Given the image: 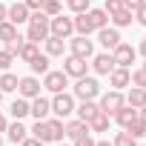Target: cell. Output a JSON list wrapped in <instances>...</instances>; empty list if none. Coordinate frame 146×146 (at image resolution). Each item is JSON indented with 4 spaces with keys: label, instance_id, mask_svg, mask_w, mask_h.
I'll return each instance as SVG.
<instances>
[{
    "label": "cell",
    "instance_id": "obj_1",
    "mask_svg": "<svg viewBox=\"0 0 146 146\" xmlns=\"http://www.w3.org/2000/svg\"><path fill=\"white\" fill-rule=\"evenodd\" d=\"M46 37H49V17L43 12H32L29 15V29H26V40L43 43Z\"/></svg>",
    "mask_w": 146,
    "mask_h": 146
},
{
    "label": "cell",
    "instance_id": "obj_2",
    "mask_svg": "<svg viewBox=\"0 0 146 146\" xmlns=\"http://www.w3.org/2000/svg\"><path fill=\"white\" fill-rule=\"evenodd\" d=\"M72 95H75V100H95V98H100V83H98L95 78L83 75V78L75 80V86H72Z\"/></svg>",
    "mask_w": 146,
    "mask_h": 146
},
{
    "label": "cell",
    "instance_id": "obj_3",
    "mask_svg": "<svg viewBox=\"0 0 146 146\" xmlns=\"http://www.w3.org/2000/svg\"><path fill=\"white\" fill-rule=\"evenodd\" d=\"M75 95H69V92H57V95H52V115L54 117H72L75 115Z\"/></svg>",
    "mask_w": 146,
    "mask_h": 146
},
{
    "label": "cell",
    "instance_id": "obj_4",
    "mask_svg": "<svg viewBox=\"0 0 146 146\" xmlns=\"http://www.w3.org/2000/svg\"><path fill=\"white\" fill-rule=\"evenodd\" d=\"M49 35L69 40L72 35H75V20H72V17H66L63 12H60V15H54V17H49Z\"/></svg>",
    "mask_w": 146,
    "mask_h": 146
},
{
    "label": "cell",
    "instance_id": "obj_5",
    "mask_svg": "<svg viewBox=\"0 0 146 146\" xmlns=\"http://www.w3.org/2000/svg\"><path fill=\"white\" fill-rule=\"evenodd\" d=\"M66 46H69V54H78V57H86V60L95 54V40H89L86 35H72Z\"/></svg>",
    "mask_w": 146,
    "mask_h": 146
},
{
    "label": "cell",
    "instance_id": "obj_6",
    "mask_svg": "<svg viewBox=\"0 0 146 146\" xmlns=\"http://www.w3.org/2000/svg\"><path fill=\"white\" fill-rule=\"evenodd\" d=\"M66 86H69V75L60 69H49L46 75H43V89L46 92H52V95H57V92H66Z\"/></svg>",
    "mask_w": 146,
    "mask_h": 146
},
{
    "label": "cell",
    "instance_id": "obj_7",
    "mask_svg": "<svg viewBox=\"0 0 146 146\" xmlns=\"http://www.w3.org/2000/svg\"><path fill=\"white\" fill-rule=\"evenodd\" d=\"M135 57H137V49L132 46V43H117L115 49H112V60H115V66H123V69H132V63H135Z\"/></svg>",
    "mask_w": 146,
    "mask_h": 146
},
{
    "label": "cell",
    "instance_id": "obj_8",
    "mask_svg": "<svg viewBox=\"0 0 146 146\" xmlns=\"http://www.w3.org/2000/svg\"><path fill=\"white\" fill-rule=\"evenodd\" d=\"M123 103H126L123 92H120V89H109V92H103V95H100V103H98V106H100V112L115 115V112H117Z\"/></svg>",
    "mask_w": 146,
    "mask_h": 146
},
{
    "label": "cell",
    "instance_id": "obj_9",
    "mask_svg": "<svg viewBox=\"0 0 146 146\" xmlns=\"http://www.w3.org/2000/svg\"><path fill=\"white\" fill-rule=\"evenodd\" d=\"M63 72L69 78H83L86 72H89V63H86V57H78V54H66L63 57Z\"/></svg>",
    "mask_w": 146,
    "mask_h": 146
},
{
    "label": "cell",
    "instance_id": "obj_10",
    "mask_svg": "<svg viewBox=\"0 0 146 146\" xmlns=\"http://www.w3.org/2000/svg\"><path fill=\"white\" fill-rule=\"evenodd\" d=\"M40 89H43V83H40V78H37V75H26V78H20V80H17V95H20V98H26V100L37 98V95H40Z\"/></svg>",
    "mask_w": 146,
    "mask_h": 146
},
{
    "label": "cell",
    "instance_id": "obj_11",
    "mask_svg": "<svg viewBox=\"0 0 146 146\" xmlns=\"http://www.w3.org/2000/svg\"><path fill=\"white\" fill-rule=\"evenodd\" d=\"M29 115H32L35 120H46V117L52 115V98H43V95L32 98V100H29Z\"/></svg>",
    "mask_w": 146,
    "mask_h": 146
},
{
    "label": "cell",
    "instance_id": "obj_12",
    "mask_svg": "<svg viewBox=\"0 0 146 146\" xmlns=\"http://www.w3.org/2000/svg\"><path fill=\"white\" fill-rule=\"evenodd\" d=\"M106 78H109V86H112V89H120V92H123L126 86H132V69L115 66V69L109 72V75H106Z\"/></svg>",
    "mask_w": 146,
    "mask_h": 146
},
{
    "label": "cell",
    "instance_id": "obj_13",
    "mask_svg": "<svg viewBox=\"0 0 146 146\" xmlns=\"http://www.w3.org/2000/svg\"><path fill=\"white\" fill-rule=\"evenodd\" d=\"M89 60H92L89 66H92V72H95V75H103V78H106L109 72L115 69V60H112V52H100V54H92Z\"/></svg>",
    "mask_w": 146,
    "mask_h": 146
},
{
    "label": "cell",
    "instance_id": "obj_14",
    "mask_svg": "<svg viewBox=\"0 0 146 146\" xmlns=\"http://www.w3.org/2000/svg\"><path fill=\"white\" fill-rule=\"evenodd\" d=\"M120 40H123V37H120V29H115V26H103V29H98V43H100L106 52H112Z\"/></svg>",
    "mask_w": 146,
    "mask_h": 146
},
{
    "label": "cell",
    "instance_id": "obj_15",
    "mask_svg": "<svg viewBox=\"0 0 146 146\" xmlns=\"http://www.w3.org/2000/svg\"><path fill=\"white\" fill-rule=\"evenodd\" d=\"M29 6L23 3V0H15V3L9 6V12H6V20H12L15 26H20V23H29Z\"/></svg>",
    "mask_w": 146,
    "mask_h": 146
},
{
    "label": "cell",
    "instance_id": "obj_16",
    "mask_svg": "<svg viewBox=\"0 0 146 146\" xmlns=\"http://www.w3.org/2000/svg\"><path fill=\"white\" fill-rule=\"evenodd\" d=\"M43 49H46V54H49V57H63V54L69 52L66 40H63V37H54V35H49V37L43 40Z\"/></svg>",
    "mask_w": 146,
    "mask_h": 146
},
{
    "label": "cell",
    "instance_id": "obj_17",
    "mask_svg": "<svg viewBox=\"0 0 146 146\" xmlns=\"http://www.w3.org/2000/svg\"><path fill=\"white\" fill-rule=\"evenodd\" d=\"M89 132V123L86 120H80V117H66V137L69 140H78L80 135H86Z\"/></svg>",
    "mask_w": 146,
    "mask_h": 146
},
{
    "label": "cell",
    "instance_id": "obj_18",
    "mask_svg": "<svg viewBox=\"0 0 146 146\" xmlns=\"http://www.w3.org/2000/svg\"><path fill=\"white\" fill-rule=\"evenodd\" d=\"M135 117H137V109H135V106H129V103H123V106H120V109L112 115V120H115L120 129H126V126H129Z\"/></svg>",
    "mask_w": 146,
    "mask_h": 146
},
{
    "label": "cell",
    "instance_id": "obj_19",
    "mask_svg": "<svg viewBox=\"0 0 146 146\" xmlns=\"http://www.w3.org/2000/svg\"><path fill=\"white\" fill-rule=\"evenodd\" d=\"M6 135H9V140H12L15 146H20V143L29 137V129L23 126V120H12V123L6 126Z\"/></svg>",
    "mask_w": 146,
    "mask_h": 146
},
{
    "label": "cell",
    "instance_id": "obj_20",
    "mask_svg": "<svg viewBox=\"0 0 146 146\" xmlns=\"http://www.w3.org/2000/svg\"><path fill=\"white\" fill-rule=\"evenodd\" d=\"M132 20H135V12H129V9H117L115 15H109V23L115 29H126V26H132Z\"/></svg>",
    "mask_w": 146,
    "mask_h": 146
},
{
    "label": "cell",
    "instance_id": "obj_21",
    "mask_svg": "<svg viewBox=\"0 0 146 146\" xmlns=\"http://www.w3.org/2000/svg\"><path fill=\"white\" fill-rule=\"evenodd\" d=\"M75 112H78V117L80 120H92L98 112H100V106H98V100H80V106H75Z\"/></svg>",
    "mask_w": 146,
    "mask_h": 146
},
{
    "label": "cell",
    "instance_id": "obj_22",
    "mask_svg": "<svg viewBox=\"0 0 146 146\" xmlns=\"http://www.w3.org/2000/svg\"><path fill=\"white\" fill-rule=\"evenodd\" d=\"M109 123H112V115H106V112H98V115L89 120V132H92V135L109 132Z\"/></svg>",
    "mask_w": 146,
    "mask_h": 146
},
{
    "label": "cell",
    "instance_id": "obj_23",
    "mask_svg": "<svg viewBox=\"0 0 146 146\" xmlns=\"http://www.w3.org/2000/svg\"><path fill=\"white\" fill-rule=\"evenodd\" d=\"M46 123H49L52 140H54V143H60V140L66 137V120H63V117H46Z\"/></svg>",
    "mask_w": 146,
    "mask_h": 146
},
{
    "label": "cell",
    "instance_id": "obj_24",
    "mask_svg": "<svg viewBox=\"0 0 146 146\" xmlns=\"http://www.w3.org/2000/svg\"><path fill=\"white\" fill-rule=\"evenodd\" d=\"M123 98H126V103L135 106V109H143V106H146V89H140V86H132Z\"/></svg>",
    "mask_w": 146,
    "mask_h": 146
},
{
    "label": "cell",
    "instance_id": "obj_25",
    "mask_svg": "<svg viewBox=\"0 0 146 146\" xmlns=\"http://www.w3.org/2000/svg\"><path fill=\"white\" fill-rule=\"evenodd\" d=\"M17 37H20V32H17V26H15L12 20H3V23H0V43L9 46V43H15Z\"/></svg>",
    "mask_w": 146,
    "mask_h": 146
},
{
    "label": "cell",
    "instance_id": "obj_26",
    "mask_svg": "<svg viewBox=\"0 0 146 146\" xmlns=\"http://www.w3.org/2000/svg\"><path fill=\"white\" fill-rule=\"evenodd\" d=\"M86 17H89V23H92V29L98 32V29H103V26H109V15L103 12V6L100 9H89L86 12Z\"/></svg>",
    "mask_w": 146,
    "mask_h": 146
},
{
    "label": "cell",
    "instance_id": "obj_27",
    "mask_svg": "<svg viewBox=\"0 0 146 146\" xmlns=\"http://www.w3.org/2000/svg\"><path fill=\"white\" fill-rule=\"evenodd\" d=\"M37 54H40V43H32V40H23V46H20L17 57H20L23 63H32V60H35Z\"/></svg>",
    "mask_w": 146,
    "mask_h": 146
},
{
    "label": "cell",
    "instance_id": "obj_28",
    "mask_svg": "<svg viewBox=\"0 0 146 146\" xmlns=\"http://www.w3.org/2000/svg\"><path fill=\"white\" fill-rule=\"evenodd\" d=\"M9 112H12V117H15V120H23V117L29 115V100L17 95V98L12 100V106H9Z\"/></svg>",
    "mask_w": 146,
    "mask_h": 146
},
{
    "label": "cell",
    "instance_id": "obj_29",
    "mask_svg": "<svg viewBox=\"0 0 146 146\" xmlns=\"http://www.w3.org/2000/svg\"><path fill=\"white\" fill-rule=\"evenodd\" d=\"M72 20H75V35H92L95 29H92V23H89V17H86V12H80V15H75V17H72Z\"/></svg>",
    "mask_w": 146,
    "mask_h": 146
},
{
    "label": "cell",
    "instance_id": "obj_30",
    "mask_svg": "<svg viewBox=\"0 0 146 146\" xmlns=\"http://www.w3.org/2000/svg\"><path fill=\"white\" fill-rule=\"evenodd\" d=\"M29 69H32V75H46V72L52 69V66H49V54H46V52L37 54V57L29 63Z\"/></svg>",
    "mask_w": 146,
    "mask_h": 146
},
{
    "label": "cell",
    "instance_id": "obj_31",
    "mask_svg": "<svg viewBox=\"0 0 146 146\" xmlns=\"http://www.w3.org/2000/svg\"><path fill=\"white\" fill-rule=\"evenodd\" d=\"M29 132H32L35 137H40L43 143H52V132H49V123H46V120H35V126H32Z\"/></svg>",
    "mask_w": 146,
    "mask_h": 146
},
{
    "label": "cell",
    "instance_id": "obj_32",
    "mask_svg": "<svg viewBox=\"0 0 146 146\" xmlns=\"http://www.w3.org/2000/svg\"><path fill=\"white\" fill-rule=\"evenodd\" d=\"M17 75H12V72H3L0 75V92H17Z\"/></svg>",
    "mask_w": 146,
    "mask_h": 146
},
{
    "label": "cell",
    "instance_id": "obj_33",
    "mask_svg": "<svg viewBox=\"0 0 146 146\" xmlns=\"http://www.w3.org/2000/svg\"><path fill=\"white\" fill-rule=\"evenodd\" d=\"M126 132H129L132 137H137V140H140V137L146 135V120H143V117L137 115V117H135V120H132V123L126 126Z\"/></svg>",
    "mask_w": 146,
    "mask_h": 146
},
{
    "label": "cell",
    "instance_id": "obj_34",
    "mask_svg": "<svg viewBox=\"0 0 146 146\" xmlns=\"http://www.w3.org/2000/svg\"><path fill=\"white\" fill-rule=\"evenodd\" d=\"M112 146H137V137H132V135L123 129V132H117V135L112 137Z\"/></svg>",
    "mask_w": 146,
    "mask_h": 146
},
{
    "label": "cell",
    "instance_id": "obj_35",
    "mask_svg": "<svg viewBox=\"0 0 146 146\" xmlns=\"http://www.w3.org/2000/svg\"><path fill=\"white\" fill-rule=\"evenodd\" d=\"M40 12H43L46 17H54V15H60V12H63V0H46Z\"/></svg>",
    "mask_w": 146,
    "mask_h": 146
},
{
    "label": "cell",
    "instance_id": "obj_36",
    "mask_svg": "<svg viewBox=\"0 0 146 146\" xmlns=\"http://www.w3.org/2000/svg\"><path fill=\"white\" fill-rule=\"evenodd\" d=\"M63 3L69 6V12H75V15H80V12H89V9H92V0H63Z\"/></svg>",
    "mask_w": 146,
    "mask_h": 146
},
{
    "label": "cell",
    "instance_id": "obj_37",
    "mask_svg": "<svg viewBox=\"0 0 146 146\" xmlns=\"http://www.w3.org/2000/svg\"><path fill=\"white\" fill-rule=\"evenodd\" d=\"M12 63H15V54L9 49H0V72H9Z\"/></svg>",
    "mask_w": 146,
    "mask_h": 146
},
{
    "label": "cell",
    "instance_id": "obj_38",
    "mask_svg": "<svg viewBox=\"0 0 146 146\" xmlns=\"http://www.w3.org/2000/svg\"><path fill=\"white\" fill-rule=\"evenodd\" d=\"M132 86H140V89H146V69H143V66L132 72Z\"/></svg>",
    "mask_w": 146,
    "mask_h": 146
},
{
    "label": "cell",
    "instance_id": "obj_39",
    "mask_svg": "<svg viewBox=\"0 0 146 146\" xmlns=\"http://www.w3.org/2000/svg\"><path fill=\"white\" fill-rule=\"evenodd\" d=\"M117 9H123V0H103V12L106 15H115Z\"/></svg>",
    "mask_w": 146,
    "mask_h": 146
},
{
    "label": "cell",
    "instance_id": "obj_40",
    "mask_svg": "<svg viewBox=\"0 0 146 146\" xmlns=\"http://www.w3.org/2000/svg\"><path fill=\"white\" fill-rule=\"evenodd\" d=\"M95 143H98V140L92 137V132H86V135H80L78 140H72V146H95Z\"/></svg>",
    "mask_w": 146,
    "mask_h": 146
},
{
    "label": "cell",
    "instance_id": "obj_41",
    "mask_svg": "<svg viewBox=\"0 0 146 146\" xmlns=\"http://www.w3.org/2000/svg\"><path fill=\"white\" fill-rule=\"evenodd\" d=\"M135 20H137V23H140V26L146 29V3H143L140 9H135Z\"/></svg>",
    "mask_w": 146,
    "mask_h": 146
},
{
    "label": "cell",
    "instance_id": "obj_42",
    "mask_svg": "<svg viewBox=\"0 0 146 146\" xmlns=\"http://www.w3.org/2000/svg\"><path fill=\"white\" fill-rule=\"evenodd\" d=\"M23 3L29 6V12H40V9H43V3H46V0H23Z\"/></svg>",
    "mask_w": 146,
    "mask_h": 146
},
{
    "label": "cell",
    "instance_id": "obj_43",
    "mask_svg": "<svg viewBox=\"0 0 146 146\" xmlns=\"http://www.w3.org/2000/svg\"><path fill=\"white\" fill-rule=\"evenodd\" d=\"M146 3V0H123V9H129V12H135V9H140Z\"/></svg>",
    "mask_w": 146,
    "mask_h": 146
},
{
    "label": "cell",
    "instance_id": "obj_44",
    "mask_svg": "<svg viewBox=\"0 0 146 146\" xmlns=\"http://www.w3.org/2000/svg\"><path fill=\"white\" fill-rule=\"evenodd\" d=\"M20 146H46V143H43L40 137H35V135H29V137H26V140H23Z\"/></svg>",
    "mask_w": 146,
    "mask_h": 146
},
{
    "label": "cell",
    "instance_id": "obj_45",
    "mask_svg": "<svg viewBox=\"0 0 146 146\" xmlns=\"http://www.w3.org/2000/svg\"><path fill=\"white\" fill-rule=\"evenodd\" d=\"M6 126H9V117H6L3 112H0V135H3V132H6Z\"/></svg>",
    "mask_w": 146,
    "mask_h": 146
},
{
    "label": "cell",
    "instance_id": "obj_46",
    "mask_svg": "<svg viewBox=\"0 0 146 146\" xmlns=\"http://www.w3.org/2000/svg\"><path fill=\"white\" fill-rule=\"evenodd\" d=\"M6 12H9V6H6V3H0V23L6 20Z\"/></svg>",
    "mask_w": 146,
    "mask_h": 146
},
{
    "label": "cell",
    "instance_id": "obj_47",
    "mask_svg": "<svg viewBox=\"0 0 146 146\" xmlns=\"http://www.w3.org/2000/svg\"><path fill=\"white\" fill-rule=\"evenodd\" d=\"M137 52H140V54H143V57H146V37H143V40H140V46H137Z\"/></svg>",
    "mask_w": 146,
    "mask_h": 146
},
{
    "label": "cell",
    "instance_id": "obj_48",
    "mask_svg": "<svg viewBox=\"0 0 146 146\" xmlns=\"http://www.w3.org/2000/svg\"><path fill=\"white\" fill-rule=\"evenodd\" d=\"M95 146H112V140H98Z\"/></svg>",
    "mask_w": 146,
    "mask_h": 146
},
{
    "label": "cell",
    "instance_id": "obj_49",
    "mask_svg": "<svg viewBox=\"0 0 146 146\" xmlns=\"http://www.w3.org/2000/svg\"><path fill=\"white\" fill-rule=\"evenodd\" d=\"M137 115H140V117L146 120V106H143V109H137Z\"/></svg>",
    "mask_w": 146,
    "mask_h": 146
},
{
    "label": "cell",
    "instance_id": "obj_50",
    "mask_svg": "<svg viewBox=\"0 0 146 146\" xmlns=\"http://www.w3.org/2000/svg\"><path fill=\"white\" fill-rule=\"evenodd\" d=\"M57 146H72V143H63V140H60V143H57Z\"/></svg>",
    "mask_w": 146,
    "mask_h": 146
},
{
    "label": "cell",
    "instance_id": "obj_51",
    "mask_svg": "<svg viewBox=\"0 0 146 146\" xmlns=\"http://www.w3.org/2000/svg\"><path fill=\"white\" fill-rule=\"evenodd\" d=\"M0 103H3V92H0Z\"/></svg>",
    "mask_w": 146,
    "mask_h": 146
},
{
    "label": "cell",
    "instance_id": "obj_52",
    "mask_svg": "<svg viewBox=\"0 0 146 146\" xmlns=\"http://www.w3.org/2000/svg\"><path fill=\"white\" fill-rule=\"evenodd\" d=\"M143 69H146V57H143Z\"/></svg>",
    "mask_w": 146,
    "mask_h": 146
},
{
    "label": "cell",
    "instance_id": "obj_53",
    "mask_svg": "<svg viewBox=\"0 0 146 146\" xmlns=\"http://www.w3.org/2000/svg\"><path fill=\"white\" fill-rule=\"evenodd\" d=\"M0 146H3V137H0Z\"/></svg>",
    "mask_w": 146,
    "mask_h": 146
},
{
    "label": "cell",
    "instance_id": "obj_54",
    "mask_svg": "<svg viewBox=\"0 0 146 146\" xmlns=\"http://www.w3.org/2000/svg\"><path fill=\"white\" fill-rule=\"evenodd\" d=\"M137 146H146V143H137Z\"/></svg>",
    "mask_w": 146,
    "mask_h": 146
}]
</instances>
